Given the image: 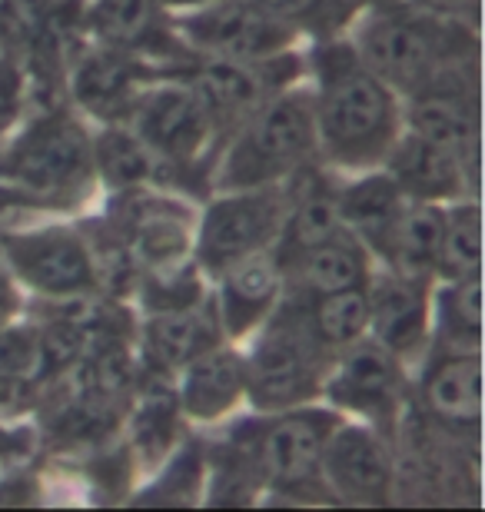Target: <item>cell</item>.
Returning a JSON list of instances; mask_svg holds the SVG:
<instances>
[{
  "label": "cell",
  "instance_id": "1",
  "mask_svg": "<svg viewBox=\"0 0 485 512\" xmlns=\"http://www.w3.org/2000/svg\"><path fill=\"white\" fill-rule=\"evenodd\" d=\"M319 160L339 177L383 167L406 127L402 97L359 57L349 37L306 47Z\"/></svg>",
  "mask_w": 485,
  "mask_h": 512
},
{
  "label": "cell",
  "instance_id": "2",
  "mask_svg": "<svg viewBox=\"0 0 485 512\" xmlns=\"http://www.w3.org/2000/svg\"><path fill=\"white\" fill-rule=\"evenodd\" d=\"M346 37L402 100L449 80L479 77V27L409 4L363 10Z\"/></svg>",
  "mask_w": 485,
  "mask_h": 512
},
{
  "label": "cell",
  "instance_id": "3",
  "mask_svg": "<svg viewBox=\"0 0 485 512\" xmlns=\"http://www.w3.org/2000/svg\"><path fill=\"white\" fill-rule=\"evenodd\" d=\"M94 127L70 104L27 110L0 150V180L20 190L44 217H67L97 193Z\"/></svg>",
  "mask_w": 485,
  "mask_h": 512
},
{
  "label": "cell",
  "instance_id": "4",
  "mask_svg": "<svg viewBox=\"0 0 485 512\" xmlns=\"http://www.w3.org/2000/svg\"><path fill=\"white\" fill-rule=\"evenodd\" d=\"M339 419L343 416L326 403L253 413L236 423L220 439V446L240 459L260 496L290 499V503H329L319 466L326 439Z\"/></svg>",
  "mask_w": 485,
  "mask_h": 512
},
{
  "label": "cell",
  "instance_id": "5",
  "mask_svg": "<svg viewBox=\"0 0 485 512\" xmlns=\"http://www.w3.org/2000/svg\"><path fill=\"white\" fill-rule=\"evenodd\" d=\"M313 160H319L313 100H309L306 80H299L266 97L223 140L213 160L210 193L286 183Z\"/></svg>",
  "mask_w": 485,
  "mask_h": 512
},
{
  "label": "cell",
  "instance_id": "6",
  "mask_svg": "<svg viewBox=\"0 0 485 512\" xmlns=\"http://www.w3.org/2000/svg\"><path fill=\"white\" fill-rule=\"evenodd\" d=\"M187 70L153 80L127 124L160 160L163 190L193 200V190H203V197H210L213 160L223 147V133L187 80Z\"/></svg>",
  "mask_w": 485,
  "mask_h": 512
},
{
  "label": "cell",
  "instance_id": "7",
  "mask_svg": "<svg viewBox=\"0 0 485 512\" xmlns=\"http://www.w3.org/2000/svg\"><path fill=\"white\" fill-rule=\"evenodd\" d=\"M246 363V409L276 413L323 403V383L333 353L309 330L303 310L283 293L280 306L253 336L240 343Z\"/></svg>",
  "mask_w": 485,
  "mask_h": 512
},
{
  "label": "cell",
  "instance_id": "8",
  "mask_svg": "<svg viewBox=\"0 0 485 512\" xmlns=\"http://www.w3.org/2000/svg\"><path fill=\"white\" fill-rule=\"evenodd\" d=\"M4 260L10 280L37 303L103 293L94 243L77 223L40 220L4 230Z\"/></svg>",
  "mask_w": 485,
  "mask_h": 512
},
{
  "label": "cell",
  "instance_id": "9",
  "mask_svg": "<svg viewBox=\"0 0 485 512\" xmlns=\"http://www.w3.org/2000/svg\"><path fill=\"white\" fill-rule=\"evenodd\" d=\"M286 217V183L213 190L196 210L193 260L213 280L226 266L256 253H273Z\"/></svg>",
  "mask_w": 485,
  "mask_h": 512
},
{
  "label": "cell",
  "instance_id": "10",
  "mask_svg": "<svg viewBox=\"0 0 485 512\" xmlns=\"http://www.w3.org/2000/svg\"><path fill=\"white\" fill-rule=\"evenodd\" d=\"M323 403L339 416L369 423L396 439L412 413V366L363 336L333 356L323 383Z\"/></svg>",
  "mask_w": 485,
  "mask_h": 512
},
{
  "label": "cell",
  "instance_id": "11",
  "mask_svg": "<svg viewBox=\"0 0 485 512\" xmlns=\"http://www.w3.org/2000/svg\"><path fill=\"white\" fill-rule=\"evenodd\" d=\"M80 34L140 57L160 74H183L196 54L180 34V24L157 0H80Z\"/></svg>",
  "mask_w": 485,
  "mask_h": 512
},
{
  "label": "cell",
  "instance_id": "12",
  "mask_svg": "<svg viewBox=\"0 0 485 512\" xmlns=\"http://www.w3.org/2000/svg\"><path fill=\"white\" fill-rule=\"evenodd\" d=\"M319 479L333 506L379 509L396 503V453L383 429L339 419L326 439Z\"/></svg>",
  "mask_w": 485,
  "mask_h": 512
},
{
  "label": "cell",
  "instance_id": "13",
  "mask_svg": "<svg viewBox=\"0 0 485 512\" xmlns=\"http://www.w3.org/2000/svg\"><path fill=\"white\" fill-rule=\"evenodd\" d=\"M412 413L439 436L479 439L482 353L429 346L412 366Z\"/></svg>",
  "mask_w": 485,
  "mask_h": 512
},
{
  "label": "cell",
  "instance_id": "14",
  "mask_svg": "<svg viewBox=\"0 0 485 512\" xmlns=\"http://www.w3.org/2000/svg\"><path fill=\"white\" fill-rule=\"evenodd\" d=\"M160 77V70L140 57L84 40L67 60L64 90L67 104L87 124H127L143 90Z\"/></svg>",
  "mask_w": 485,
  "mask_h": 512
},
{
  "label": "cell",
  "instance_id": "15",
  "mask_svg": "<svg viewBox=\"0 0 485 512\" xmlns=\"http://www.w3.org/2000/svg\"><path fill=\"white\" fill-rule=\"evenodd\" d=\"M177 24L196 57L256 64V60H270L286 50L306 47L290 30L276 24L256 0H213L200 10L180 14Z\"/></svg>",
  "mask_w": 485,
  "mask_h": 512
},
{
  "label": "cell",
  "instance_id": "16",
  "mask_svg": "<svg viewBox=\"0 0 485 512\" xmlns=\"http://www.w3.org/2000/svg\"><path fill=\"white\" fill-rule=\"evenodd\" d=\"M366 336L416 366L432 343V280L376 266L366 283Z\"/></svg>",
  "mask_w": 485,
  "mask_h": 512
},
{
  "label": "cell",
  "instance_id": "17",
  "mask_svg": "<svg viewBox=\"0 0 485 512\" xmlns=\"http://www.w3.org/2000/svg\"><path fill=\"white\" fill-rule=\"evenodd\" d=\"M383 170L409 200L446 207L462 197H479V157L456 153L406 127L392 143Z\"/></svg>",
  "mask_w": 485,
  "mask_h": 512
},
{
  "label": "cell",
  "instance_id": "18",
  "mask_svg": "<svg viewBox=\"0 0 485 512\" xmlns=\"http://www.w3.org/2000/svg\"><path fill=\"white\" fill-rule=\"evenodd\" d=\"M220 343L226 340L213 316L210 296L196 306H183V310L140 313L137 326H133V350H137L140 376H150V380L173 383V376L190 360Z\"/></svg>",
  "mask_w": 485,
  "mask_h": 512
},
{
  "label": "cell",
  "instance_id": "19",
  "mask_svg": "<svg viewBox=\"0 0 485 512\" xmlns=\"http://www.w3.org/2000/svg\"><path fill=\"white\" fill-rule=\"evenodd\" d=\"M286 293L283 266L273 253H256L210 280V306L226 343H243L270 320Z\"/></svg>",
  "mask_w": 485,
  "mask_h": 512
},
{
  "label": "cell",
  "instance_id": "20",
  "mask_svg": "<svg viewBox=\"0 0 485 512\" xmlns=\"http://www.w3.org/2000/svg\"><path fill=\"white\" fill-rule=\"evenodd\" d=\"M173 396L187 423L216 426L246 406V363L240 343H220L173 376Z\"/></svg>",
  "mask_w": 485,
  "mask_h": 512
},
{
  "label": "cell",
  "instance_id": "21",
  "mask_svg": "<svg viewBox=\"0 0 485 512\" xmlns=\"http://www.w3.org/2000/svg\"><path fill=\"white\" fill-rule=\"evenodd\" d=\"M339 173L329 170L323 160L306 163L286 180V217L280 240H276L273 256L276 263L293 260L316 243L329 240L333 233L346 230L339 217Z\"/></svg>",
  "mask_w": 485,
  "mask_h": 512
},
{
  "label": "cell",
  "instance_id": "22",
  "mask_svg": "<svg viewBox=\"0 0 485 512\" xmlns=\"http://www.w3.org/2000/svg\"><path fill=\"white\" fill-rule=\"evenodd\" d=\"M406 130L442 147L479 157V77L449 80L402 100Z\"/></svg>",
  "mask_w": 485,
  "mask_h": 512
},
{
  "label": "cell",
  "instance_id": "23",
  "mask_svg": "<svg viewBox=\"0 0 485 512\" xmlns=\"http://www.w3.org/2000/svg\"><path fill=\"white\" fill-rule=\"evenodd\" d=\"M373 270L376 260L363 247V240L349 230H339L329 240L286 260L283 283L290 296H323L366 286Z\"/></svg>",
  "mask_w": 485,
  "mask_h": 512
},
{
  "label": "cell",
  "instance_id": "24",
  "mask_svg": "<svg viewBox=\"0 0 485 512\" xmlns=\"http://www.w3.org/2000/svg\"><path fill=\"white\" fill-rule=\"evenodd\" d=\"M442 210L439 203L406 200L402 210L392 217L389 227L369 243V256L376 266L386 270L436 280V253L442 233Z\"/></svg>",
  "mask_w": 485,
  "mask_h": 512
},
{
  "label": "cell",
  "instance_id": "25",
  "mask_svg": "<svg viewBox=\"0 0 485 512\" xmlns=\"http://www.w3.org/2000/svg\"><path fill=\"white\" fill-rule=\"evenodd\" d=\"M97 187L127 193L140 187H163V167L130 124H100L90 133Z\"/></svg>",
  "mask_w": 485,
  "mask_h": 512
},
{
  "label": "cell",
  "instance_id": "26",
  "mask_svg": "<svg viewBox=\"0 0 485 512\" xmlns=\"http://www.w3.org/2000/svg\"><path fill=\"white\" fill-rule=\"evenodd\" d=\"M406 200L409 197L396 187V180L383 167L349 173V177L339 180V217H343V227L349 233L363 240L366 250L389 227Z\"/></svg>",
  "mask_w": 485,
  "mask_h": 512
},
{
  "label": "cell",
  "instance_id": "27",
  "mask_svg": "<svg viewBox=\"0 0 485 512\" xmlns=\"http://www.w3.org/2000/svg\"><path fill=\"white\" fill-rule=\"evenodd\" d=\"M482 353V273L432 280V343Z\"/></svg>",
  "mask_w": 485,
  "mask_h": 512
},
{
  "label": "cell",
  "instance_id": "28",
  "mask_svg": "<svg viewBox=\"0 0 485 512\" xmlns=\"http://www.w3.org/2000/svg\"><path fill=\"white\" fill-rule=\"evenodd\" d=\"M293 300L299 303V310H303L313 336L333 356L343 353L346 346L359 343L369 330L366 286L339 290V293H323V296H293Z\"/></svg>",
  "mask_w": 485,
  "mask_h": 512
},
{
  "label": "cell",
  "instance_id": "29",
  "mask_svg": "<svg viewBox=\"0 0 485 512\" xmlns=\"http://www.w3.org/2000/svg\"><path fill=\"white\" fill-rule=\"evenodd\" d=\"M482 273V207L479 197H462L442 210L436 280Z\"/></svg>",
  "mask_w": 485,
  "mask_h": 512
},
{
  "label": "cell",
  "instance_id": "30",
  "mask_svg": "<svg viewBox=\"0 0 485 512\" xmlns=\"http://www.w3.org/2000/svg\"><path fill=\"white\" fill-rule=\"evenodd\" d=\"M256 4L306 47L346 37L356 17L363 14L356 0H256Z\"/></svg>",
  "mask_w": 485,
  "mask_h": 512
},
{
  "label": "cell",
  "instance_id": "31",
  "mask_svg": "<svg viewBox=\"0 0 485 512\" xmlns=\"http://www.w3.org/2000/svg\"><path fill=\"white\" fill-rule=\"evenodd\" d=\"M399 4H409L416 10H426L432 17L459 20V24H472V27H479V14H482V0H399Z\"/></svg>",
  "mask_w": 485,
  "mask_h": 512
},
{
  "label": "cell",
  "instance_id": "32",
  "mask_svg": "<svg viewBox=\"0 0 485 512\" xmlns=\"http://www.w3.org/2000/svg\"><path fill=\"white\" fill-rule=\"evenodd\" d=\"M24 436L17 433V429H4L0 426V466L7 463L10 456H24Z\"/></svg>",
  "mask_w": 485,
  "mask_h": 512
},
{
  "label": "cell",
  "instance_id": "33",
  "mask_svg": "<svg viewBox=\"0 0 485 512\" xmlns=\"http://www.w3.org/2000/svg\"><path fill=\"white\" fill-rule=\"evenodd\" d=\"M157 4L163 10H170L173 17H180V14H190V10H200L206 4H213V0H157Z\"/></svg>",
  "mask_w": 485,
  "mask_h": 512
},
{
  "label": "cell",
  "instance_id": "34",
  "mask_svg": "<svg viewBox=\"0 0 485 512\" xmlns=\"http://www.w3.org/2000/svg\"><path fill=\"white\" fill-rule=\"evenodd\" d=\"M359 7L369 10V7H386V4H399V0H356Z\"/></svg>",
  "mask_w": 485,
  "mask_h": 512
},
{
  "label": "cell",
  "instance_id": "35",
  "mask_svg": "<svg viewBox=\"0 0 485 512\" xmlns=\"http://www.w3.org/2000/svg\"><path fill=\"white\" fill-rule=\"evenodd\" d=\"M4 140H7V133H0V150H4Z\"/></svg>",
  "mask_w": 485,
  "mask_h": 512
}]
</instances>
